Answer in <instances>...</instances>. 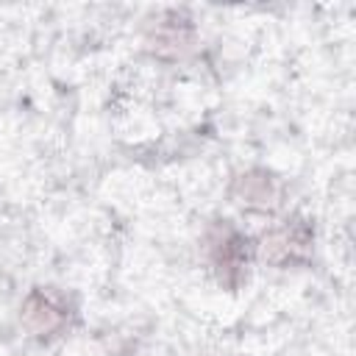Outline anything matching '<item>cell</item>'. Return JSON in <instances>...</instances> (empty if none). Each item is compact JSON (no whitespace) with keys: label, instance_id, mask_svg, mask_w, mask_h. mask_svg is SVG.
I'll return each mask as SVG.
<instances>
[{"label":"cell","instance_id":"2","mask_svg":"<svg viewBox=\"0 0 356 356\" xmlns=\"http://www.w3.org/2000/svg\"><path fill=\"white\" fill-rule=\"evenodd\" d=\"M70 317H72L70 300L58 289H50V286L31 289L25 295V300H22V309H19L22 325L36 339H53V337H58L70 325Z\"/></svg>","mask_w":356,"mask_h":356},{"label":"cell","instance_id":"1","mask_svg":"<svg viewBox=\"0 0 356 356\" xmlns=\"http://www.w3.org/2000/svg\"><path fill=\"white\" fill-rule=\"evenodd\" d=\"M206 259L217 273V281L225 286H239L248 278V264L253 245L245 231H239L231 220H220L206 231Z\"/></svg>","mask_w":356,"mask_h":356},{"label":"cell","instance_id":"5","mask_svg":"<svg viewBox=\"0 0 356 356\" xmlns=\"http://www.w3.org/2000/svg\"><path fill=\"white\" fill-rule=\"evenodd\" d=\"M195 39V28L189 19H184L181 14H170L167 19H161L150 36V44H156L159 53H172V56H181Z\"/></svg>","mask_w":356,"mask_h":356},{"label":"cell","instance_id":"4","mask_svg":"<svg viewBox=\"0 0 356 356\" xmlns=\"http://www.w3.org/2000/svg\"><path fill=\"white\" fill-rule=\"evenodd\" d=\"M231 195L239 206L250 211H273L281 203V184L267 170H248L234 178Z\"/></svg>","mask_w":356,"mask_h":356},{"label":"cell","instance_id":"3","mask_svg":"<svg viewBox=\"0 0 356 356\" xmlns=\"http://www.w3.org/2000/svg\"><path fill=\"white\" fill-rule=\"evenodd\" d=\"M314 234L303 220H286L284 225H275L264 234L261 256L275 267H295L312 256Z\"/></svg>","mask_w":356,"mask_h":356}]
</instances>
